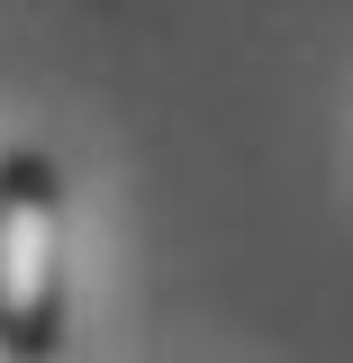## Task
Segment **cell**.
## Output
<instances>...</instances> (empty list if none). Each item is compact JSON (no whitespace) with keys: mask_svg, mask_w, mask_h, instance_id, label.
<instances>
[{"mask_svg":"<svg viewBox=\"0 0 353 363\" xmlns=\"http://www.w3.org/2000/svg\"><path fill=\"white\" fill-rule=\"evenodd\" d=\"M64 173L45 155H0V354L54 363L64 354Z\"/></svg>","mask_w":353,"mask_h":363,"instance_id":"1","label":"cell"}]
</instances>
